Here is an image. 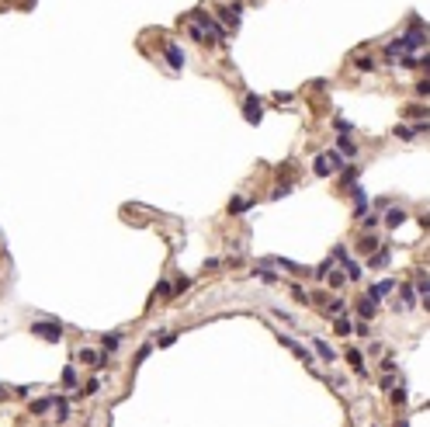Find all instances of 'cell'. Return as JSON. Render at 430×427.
I'll return each instance as SVG.
<instances>
[{
	"label": "cell",
	"mask_w": 430,
	"mask_h": 427,
	"mask_svg": "<svg viewBox=\"0 0 430 427\" xmlns=\"http://www.w3.org/2000/svg\"><path fill=\"white\" fill-rule=\"evenodd\" d=\"M31 333L42 337V340H49V344H56V340H63V323H56V320H35V323H31Z\"/></svg>",
	"instance_id": "1"
},
{
	"label": "cell",
	"mask_w": 430,
	"mask_h": 427,
	"mask_svg": "<svg viewBox=\"0 0 430 427\" xmlns=\"http://www.w3.org/2000/svg\"><path fill=\"white\" fill-rule=\"evenodd\" d=\"M243 119H247L250 125H260V119H264V104H260L257 94H247V101H243Z\"/></svg>",
	"instance_id": "2"
},
{
	"label": "cell",
	"mask_w": 430,
	"mask_h": 427,
	"mask_svg": "<svg viewBox=\"0 0 430 427\" xmlns=\"http://www.w3.org/2000/svg\"><path fill=\"white\" fill-rule=\"evenodd\" d=\"M167 63L181 73V70H184V49H181V46H167Z\"/></svg>",
	"instance_id": "3"
},
{
	"label": "cell",
	"mask_w": 430,
	"mask_h": 427,
	"mask_svg": "<svg viewBox=\"0 0 430 427\" xmlns=\"http://www.w3.org/2000/svg\"><path fill=\"white\" fill-rule=\"evenodd\" d=\"M80 361H87V365H104V351H94V347H80Z\"/></svg>",
	"instance_id": "4"
},
{
	"label": "cell",
	"mask_w": 430,
	"mask_h": 427,
	"mask_svg": "<svg viewBox=\"0 0 430 427\" xmlns=\"http://www.w3.org/2000/svg\"><path fill=\"white\" fill-rule=\"evenodd\" d=\"M358 313H361L364 320H371V316L378 313V302H375V299H361V302H358Z\"/></svg>",
	"instance_id": "5"
},
{
	"label": "cell",
	"mask_w": 430,
	"mask_h": 427,
	"mask_svg": "<svg viewBox=\"0 0 430 427\" xmlns=\"http://www.w3.org/2000/svg\"><path fill=\"white\" fill-rule=\"evenodd\" d=\"M122 347V333H104V355H114Z\"/></svg>",
	"instance_id": "6"
},
{
	"label": "cell",
	"mask_w": 430,
	"mask_h": 427,
	"mask_svg": "<svg viewBox=\"0 0 430 427\" xmlns=\"http://www.w3.org/2000/svg\"><path fill=\"white\" fill-rule=\"evenodd\" d=\"M337 153H340V157H343V160H350V157H354V153H358V149H354V142H350L347 136H340V142H337Z\"/></svg>",
	"instance_id": "7"
},
{
	"label": "cell",
	"mask_w": 430,
	"mask_h": 427,
	"mask_svg": "<svg viewBox=\"0 0 430 427\" xmlns=\"http://www.w3.org/2000/svg\"><path fill=\"white\" fill-rule=\"evenodd\" d=\"M312 170H316L319 177H326V174L333 170V164H330V157H316V160H312Z\"/></svg>",
	"instance_id": "8"
},
{
	"label": "cell",
	"mask_w": 430,
	"mask_h": 427,
	"mask_svg": "<svg viewBox=\"0 0 430 427\" xmlns=\"http://www.w3.org/2000/svg\"><path fill=\"white\" fill-rule=\"evenodd\" d=\"M250 205H253V202H247V198H232V202H229V212H232V215H243Z\"/></svg>",
	"instance_id": "9"
},
{
	"label": "cell",
	"mask_w": 430,
	"mask_h": 427,
	"mask_svg": "<svg viewBox=\"0 0 430 427\" xmlns=\"http://www.w3.org/2000/svg\"><path fill=\"white\" fill-rule=\"evenodd\" d=\"M281 344L288 347V351H295V355H298L302 361H309V351H305V347H302V344H295V340H288V337H281Z\"/></svg>",
	"instance_id": "10"
},
{
	"label": "cell",
	"mask_w": 430,
	"mask_h": 427,
	"mask_svg": "<svg viewBox=\"0 0 430 427\" xmlns=\"http://www.w3.org/2000/svg\"><path fill=\"white\" fill-rule=\"evenodd\" d=\"M316 355L323 361H337V351H330V344H323V340H316Z\"/></svg>",
	"instance_id": "11"
},
{
	"label": "cell",
	"mask_w": 430,
	"mask_h": 427,
	"mask_svg": "<svg viewBox=\"0 0 430 427\" xmlns=\"http://www.w3.org/2000/svg\"><path fill=\"white\" fill-rule=\"evenodd\" d=\"M347 361L354 365V372H358V375H364V358H361V351H347Z\"/></svg>",
	"instance_id": "12"
},
{
	"label": "cell",
	"mask_w": 430,
	"mask_h": 427,
	"mask_svg": "<svg viewBox=\"0 0 430 427\" xmlns=\"http://www.w3.org/2000/svg\"><path fill=\"white\" fill-rule=\"evenodd\" d=\"M343 267H347V278H350V282H358V278H361V264H354L350 257H343Z\"/></svg>",
	"instance_id": "13"
},
{
	"label": "cell",
	"mask_w": 430,
	"mask_h": 427,
	"mask_svg": "<svg viewBox=\"0 0 430 427\" xmlns=\"http://www.w3.org/2000/svg\"><path fill=\"white\" fill-rule=\"evenodd\" d=\"M333 330H337V333H340V337H347V333H350V330H354V323H350V320H347V316H340V320H337V323H333Z\"/></svg>",
	"instance_id": "14"
},
{
	"label": "cell",
	"mask_w": 430,
	"mask_h": 427,
	"mask_svg": "<svg viewBox=\"0 0 430 427\" xmlns=\"http://www.w3.org/2000/svg\"><path fill=\"white\" fill-rule=\"evenodd\" d=\"M371 254H375V250H371ZM385 264H388V250H378V254L368 261V267H385Z\"/></svg>",
	"instance_id": "15"
},
{
	"label": "cell",
	"mask_w": 430,
	"mask_h": 427,
	"mask_svg": "<svg viewBox=\"0 0 430 427\" xmlns=\"http://www.w3.org/2000/svg\"><path fill=\"white\" fill-rule=\"evenodd\" d=\"M63 389H76V372L73 368H63Z\"/></svg>",
	"instance_id": "16"
},
{
	"label": "cell",
	"mask_w": 430,
	"mask_h": 427,
	"mask_svg": "<svg viewBox=\"0 0 430 427\" xmlns=\"http://www.w3.org/2000/svg\"><path fill=\"white\" fill-rule=\"evenodd\" d=\"M326 278H330V285H333V288H340V285L347 282V278H343V271H326Z\"/></svg>",
	"instance_id": "17"
},
{
	"label": "cell",
	"mask_w": 430,
	"mask_h": 427,
	"mask_svg": "<svg viewBox=\"0 0 430 427\" xmlns=\"http://www.w3.org/2000/svg\"><path fill=\"white\" fill-rule=\"evenodd\" d=\"M399 222H406V212H403V209H392V212H388V226H399Z\"/></svg>",
	"instance_id": "18"
},
{
	"label": "cell",
	"mask_w": 430,
	"mask_h": 427,
	"mask_svg": "<svg viewBox=\"0 0 430 427\" xmlns=\"http://www.w3.org/2000/svg\"><path fill=\"white\" fill-rule=\"evenodd\" d=\"M333 125H337V132H340V136H350V132H354V125H350L347 119H337Z\"/></svg>",
	"instance_id": "19"
},
{
	"label": "cell",
	"mask_w": 430,
	"mask_h": 427,
	"mask_svg": "<svg viewBox=\"0 0 430 427\" xmlns=\"http://www.w3.org/2000/svg\"><path fill=\"white\" fill-rule=\"evenodd\" d=\"M361 250H364V254L378 250V237H364V240H361Z\"/></svg>",
	"instance_id": "20"
},
{
	"label": "cell",
	"mask_w": 430,
	"mask_h": 427,
	"mask_svg": "<svg viewBox=\"0 0 430 427\" xmlns=\"http://www.w3.org/2000/svg\"><path fill=\"white\" fill-rule=\"evenodd\" d=\"M49 406H52V400H35V403H31V413H45Z\"/></svg>",
	"instance_id": "21"
},
{
	"label": "cell",
	"mask_w": 430,
	"mask_h": 427,
	"mask_svg": "<svg viewBox=\"0 0 430 427\" xmlns=\"http://www.w3.org/2000/svg\"><path fill=\"white\" fill-rule=\"evenodd\" d=\"M399 52H403V46H399V42H388V46H385V56H388V59H396Z\"/></svg>",
	"instance_id": "22"
},
{
	"label": "cell",
	"mask_w": 430,
	"mask_h": 427,
	"mask_svg": "<svg viewBox=\"0 0 430 427\" xmlns=\"http://www.w3.org/2000/svg\"><path fill=\"white\" fill-rule=\"evenodd\" d=\"M149 351H153V344H142V347H139V355H136V365H142V361L149 358Z\"/></svg>",
	"instance_id": "23"
},
{
	"label": "cell",
	"mask_w": 430,
	"mask_h": 427,
	"mask_svg": "<svg viewBox=\"0 0 430 427\" xmlns=\"http://www.w3.org/2000/svg\"><path fill=\"white\" fill-rule=\"evenodd\" d=\"M358 70H364V73H371V70H375V59H368V56H361V59H358Z\"/></svg>",
	"instance_id": "24"
},
{
	"label": "cell",
	"mask_w": 430,
	"mask_h": 427,
	"mask_svg": "<svg viewBox=\"0 0 430 427\" xmlns=\"http://www.w3.org/2000/svg\"><path fill=\"white\" fill-rule=\"evenodd\" d=\"M174 288H170V282H160V285H156V295H160V299H167Z\"/></svg>",
	"instance_id": "25"
},
{
	"label": "cell",
	"mask_w": 430,
	"mask_h": 427,
	"mask_svg": "<svg viewBox=\"0 0 430 427\" xmlns=\"http://www.w3.org/2000/svg\"><path fill=\"white\" fill-rule=\"evenodd\" d=\"M396 136H403V139H413L416 132H413V125H399V129H396Z\"/></svg>",
	"instance_id": "26"
},
{
	"label": "cell",
	"mask_w": 430,
	"mask_h": 427,
	"mask_svg": "<svg viewBox=\"0 0 430 427\" xmlns=\"http://www.w3.org/2000/svg\"><path fill=\"white\" fill-rule=\"evenodd\" d=\"M56 406H59V420H66V417H69V403H66V400H56Z\"/></svg>",
	"instance_id": "27"
},
{
	"label": "cell",
	"mask_w": 430,
	"mask_h": 427,
	"mask_svg": "<svg viewBox=\"0 0 430 427\" xmlns=\"http://www.w3.org/2000/svg\"><path fill=\"white\" fill-rule=\"evenodd\" d=\"M330 267H333V264H330V261H323V264L316 267V278H326V271H330Z\"/></svg>",
	"instance_id": "28"
},
{
	"label": "cell",
	"mask_w": 430,
	"mask_h": 427,
	"mask_svg": "<svg viewBox=\"0 0 430 427\" xmlns=\"http://www.w3.org/2000/svg\"><path fill=\"white\" fill-rule=\"evenodd\" d=\"M326 309H330V313H340V309H343V299H333V302H326Z\"/></svg>",
	"instance_id": "29"
},
{
	"label": "cell",
	"mask_w": 430,
	"mask_h": 427,
	"mask_svg": "<svg viewBox=\"0 0 430 427\" xmlns=\"http://www.w3.org/2000/svg\"><path fill=\"white\" fill-rule=\"evenodd\" d=\"M288 191H292V184H281V188H274V198H285Z\"/></svg>",
	"instance_id": "30"
}]
</instances>
